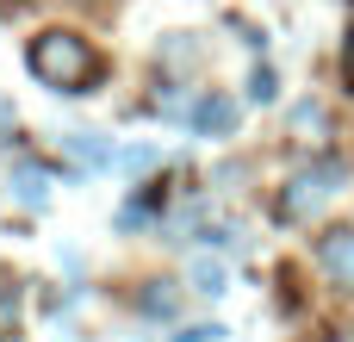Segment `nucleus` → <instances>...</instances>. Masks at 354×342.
<instances>
[{
    "label": "nucleus",
    "mask_w": 354,
    "mask_h": 342,
    "mask_svg": "<svg viewBox=\"0 0 354 342\" xmlns=\"http://www.w3.org/2000/svg\"><path fill=\"white\" fill-rule=\"evenodd\" d=\"M25 62L50 93H87L100 81V56H93V44L81 31H37L25 44Z\"/></svg>",
    "instance_id": "f257e3e1"
},
{
    "label": "nucleus",
    "mask_w": 354,
    "mask_h": 342,
    "mask_svg": "<svg viewBox=\"0 0 354 342\" xmlns=\"http://www.w3.org/2000/svg\"><path fill=\"white\" fill-rule=\"evenodd\" d=\"M342 181H348V168H342L336 156H324L317 168H299V174L286 181V193H280V218L305 224L311 212H324V199H330V193H342Z\"/></svg>",
    "instance_id": "f03ea898"
},
{
    "label": "nucleus",
    "mask_w": 354,
    "mask_h": 342,
    "mask_svg": "<svg viewBox=\"0 0 354 342\" xmlns=\"http://www.w3.org/2000/svg\"><path fill=\"white\" fill-rule=\"evenodd\" d=\"M311 255H317L324 280H336L342 293H354V224H336V231H324Z\"/></svg>",
    "instance_id": "7ed1b4c3"
},
{
    "label": "nucleus",
    "mask_w": 354,
    "mask_h": 342,
    "mask_svg": "<svg viewBox=\"0 0 354 342\" xmlns=\"http://www.w3.org/2000/svg\"><path fill=\"white\" fill-rule=\"evenodd\" d=\"M236 118H243V106H236L230 93H199V100L187 106V125H193L199 137H236Z\"/></svg>",
    "instance_id": "20e7f679"
},
{
    "label": "nucleus",
    "mask_w": 354,
    "mask_h": 342,
    "mask_svg": "<svg viewBox=\"0 0 354 342\" xmlns=\"http://www.w3.org/2000/svg\"><path fill=\"white\" fill-rule=\"evenodd\" d=\"M62 143H68V156H75V162H87V168H106V162H118V156H112V143H106L100 131H68Z\"/></svg>",
    "instance_id": "39448f33"
},
{
    "label": "nucleus",
    "mask_w": 354,
    "mask_h": 342,
    "mask_svg": "<svg viewBox=\"0 0 354 342\" xmlns=\"http://www.w3.org/2000/svg\"><path fill=\"white\" fill-rule=\"evenodd\" d=\"M12 199H19V206H44V199H50V174L31 168V162H19V168H12Z\"/></svg>",
    "instance_id": "423d86ee"
},
{
    "label": "nucleus",
    "mask_w": 354,
    "mask_h": 342,
    "mask_svg": "<svg viewBox=\"0 0 354 342\" xmlns=\"http://www.w3.org/2000/svg\"><path fill=\"white\" fill-rule=\"evenodd\" d=\"M249 100H255V106H274V100H280V75H274L268 62L249 69Z\"/></svg>",
    "instance_id": "0eeeda50"
},
{
    "label": "nucleus",
    "mask_w": 354,
    "mask_h": 342,
    "mask_svg": "<svg viewBox=\"0 0 354 342\" xmlns=\"http://www.w3.org/2000/svg\"><path fill=\"white\" fill-rule=\"evenodd\" d=\"M224 280H230V274H224V262H199V268H193V293H205V299H218V293H224Z\"/></svg>",
    "instance_id": "6e6552de"
},
{
    "label": "nucleus",
    "mask_w": 354,
    "mask_h": 342,
    "mask_svg": "<svg viewBox=\"0 0 354 342\" xmlns=\"http://www.w3.org/2000/svg\"><path fill=\"white\" fill-rule=\"evenodd\" d=\"M137 305H143V318H174V293H168V287H156V293H143Z\"/></svg>",
    "instance_id": "1a4fd4ad"
},
{
    "label": "nucleus",
    "mask_w": 354,
    "mask_h": 342,
    "mask_svg": "<svg viewBox=\"0 0 354 342\" xmlns=\"http://www.w3.org/2000/svg\"><path fill=\"white\" fill-rule=\"evenodd\" d=\"M224 336H230L224 324H193V330H180L174 342H224Z\"/></svg>",
    "instance_id": "9d476101"
},
{
    "label": "nucleus",
    "mask_w": 354,
    "mask_h": 342,
    "mask_svg": "<svg viewBox=\"0 0 354 342\" xmlns=\"http://www.w3.org/2000/svg\"><path fill=\"white\" fill-rule=\"evenodd\" d=\"M118 162H124V168H149V162H156V150H149V143H143V150H124V156H118Z\"/></svg>",
    "instance_id": "9b49d317"
}]
</instances>
